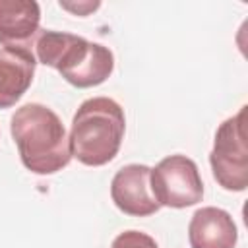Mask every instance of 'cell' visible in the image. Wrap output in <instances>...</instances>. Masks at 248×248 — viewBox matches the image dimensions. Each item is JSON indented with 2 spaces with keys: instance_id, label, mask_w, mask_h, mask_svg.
<instances>
[{
  "instance_id": "6da1fadb",
  "label": "cell",
  "mask_w": 248,
  "mask_h": 248,
  "mask_svg": "<svg viewBox=\"0 0 248 248\" xmlns=\"http://www.w3.org/2000/svg\"><path fill=\"white\" fill-rule=\"evenodd\" d=\"M12 138L21 163L35 174H52L70 159V140L58 114L45 105L27 103L12 116Z\"/></svg>"
},
{
  "instance_id": "7a4b0ae2",
  "label": "cell",
  "mask_w": 248,
  "mask_h": 248,
  "mask_svg": "<svg viewBox=\"0 0 248 248\" xmlns=\"http://www.w3.org/2000/svg\"><path fill=\"white\" fill-rule=\"evenodd\" d=\"M33 50L41 64L58 70L79 89L101 85L114 70V56L107 46L72 33L41 29Z\"/></svg>"
},
{
  "instance_id": "3957f363",
  "label": "cell",
  "mask_w": 248,
  "mask_h": 248,
  "mask_svg": "<svg viewBox=\"0 0 248 248\" xmlns=\"http://www.w3.org/2000/svg\"><path fill=\"white\" fill-rule=\"evenodd\" d=\"M126 130L122 107L108 97H93L79 105L72 120L70 151L87 167L112 161L120 149Z\"/></svg>"
},
{
  "instance_id": "277c9868",
  "label": "cell",
  "mask_w": 248,
  "mask_h": 248,
  "mask_svg": "<svg viewBox=\"0 0 248 248\" xmlns=\"http://www.w3.org/2000/svg\"><path fill=\"white\" fill-rule=\"evenodd\" d=\"M246 107L238 114L227 118L215 134V143L209 153V165L215 180L232 192H242L248 186V147L244 132Z\"/></svg>"
},
{
  "instance_id": "5b68a950",
  "label": "cell",
  "mask_w": 248,
  "mask_h": 248,
  "mask_svg": "<svg viewBox=\"0 0 248 248\" xmlns=\"http://www.w3.org/2000/svg\"><path fill=\"white\" fill-rule=\"evenodd\" d=\"M149 186L155 202L165 207H190L202 202L203 184L198 165L186 155H169L149 172Z\"/></svg>"
},
{
  "instance_id": "8992f818",
  "label": "cell",
  "mask_w": 248,
  "mask_h": 248,
  "mask_svg": "<svg viewBox=\"0 0 248 248\" xmlns=\"http://www.w3.org/2000/svg\"><path fill=\"white\" fill-rule=\"evenodd\" d=\"M149 172L147 165H126L122 167L112 182H110V198L114 205L132 217H147L159 211V203L155 202L149 186Z\"/></svg>"
},
{
  "instance_id": "52a82bcc",
  "label": "cell",
  "mask_w": 248,
  "mask_h": 248,
  "mask_svg": "<svg viewBox=\"0 0 248 248\" xmlns=\"http://www.w3.org/2000/svg\"><path fill=\"white\" fill-rule=\"evenodd\" d=\"M41 8L35 0H0V45L33 52L41 31Z\"/></svg>"
},
{
  "instance_id": "ba28073f",
  "label": "cell",
  "mask_w": 248,
  "mask_h": 248,
  "mask_svg": "<svg viewBox=\"0 0 248 248\" xmlns=\"http://www.w3.org/2000/svg\"><path fill=\"white\" fill-rule=\"evenodd\" d=\"M236 225L232 217L221 207L198 209L188 225V238L192 248H234Z\"/></svg>"
},
{
  "instance_id": "9c48e42d",
  "label": "cell",
  "mask_w": 248,
  "mask_h": 248,
  "mask_svg": "<svg viewBox=\"0 0 248 248\" xmlns=\"http://www.w3.org/2000/svg\"><path fill=\"white\" fill-rule=\"evenodd\" d=\"M35 54L27 48H0V108L14 107L29 89L35 74Z\"/></svg>"
},
{
  "instance_id": "30bf717a",
  "label": "cell",
  "mask_w": 248,
  "mask_h": 248,
  "mask_svg": "<svg viewBox=\"0 0 248 248\" xmlns=\"http://www.w3.org/2000/svg\"><path fill=\"white\" fill-rule=\"evenodd\" d=\"M110 248H159L155 238H151L145 232L140 231H124L120 232L114 240Z\"/></svg>"
},
{
  "instance_id": "8fae6325",
  "label": "cell",
  "mask_w": 248,
  "mask_h": 248,
  "mask_svg": "<svg viewBox=\"0 0 248 248\" xmlns=\"http://www.w3.org/2000/svg\"><path fill=\"white\" fill-rule=\"evenodd\" d=\"M60 6H62L64 10H70V12L78 14V16H87L89 12L97 10L101 4H99V2H81V4H68V2H60Z\"/></svg>"
}]
</instances>
